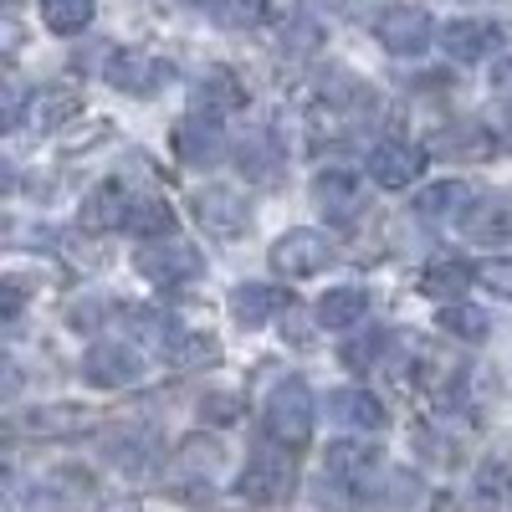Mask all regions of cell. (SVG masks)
I'll use <instances>...</instances> for the list:
<instances>
[{"instance_id":"cell-1","label":"cell","mask_w":512,"mask_h":512,"mask_svg":"<svg viewBox=\"0 0 512 512\" xmlns=\"http://www.w3.org/2000/svg\"><path fill=\"white\" fill-rule=\"evenodd\" d=\"M297 492V461L287 446H267V451H256L246 466H241V477H236V497L251 502V507H282L287 497Z\"/></svg>"},{"instance_id":"cell-2","label":"cell","mask_w":512,"mask_h":512,"mask_svg":"<svg viewBox=\"0 0 512 512\" xmlns=\"http://www.w3.org/2000/svg\"><path fill=\"white\" fill-rule=\"evenodd\" d=\"M262 425H267V436H272L277 446H287V451L308 446V441H313V395H308V384H303V379L277 384L272 400H267Z\"/></svg>"},{"instance_id":"cell-3","label":"cell","mask_w":512,"mask_h":512,"mask_svg":"<svg viewBox=\"0 0 512 512\" xmlns=\"http://www.w3.org/2000/svg\"><path fill=\"white\" fill-rule=\"evenodd\" d=\"M134 267L154 282V287H185V282H195L200 272H205V256L195 251V246H185V241H154V246H144L139 256H134Z\"/></svg>"},{"instance_id":"cell-4","label":"cell","mask_w":512,"mask_h":512,"mask_svg":"<svg viewBox=\"0 0 512 512\" xmlns=\"http://www.w3.org/2000/svg\"><path fill=\"white\" fill-rule=\"evenodd\" d=\"M328 262H333L328 236H323V231H308V226L277 236V246H272V267H277L282 277H318Z\"/></svg>"},{"instance_id":"cell-5","label":"cell","mask_w":512,"mask_h":512,"mask_svg":"<svg viewBox=\"0 0 512 512\" xmlns=\"http://www.w3.org/2000/svg\"><path fill=\"white\" fill-rule=\"evenodd\" d=\"M195 221L205 226V236L236 241V236H246V226H251V210H246V200H241L236 190L205 185V190L195 195Z\"/></svg>"},{"instance_id":"cell-6","label":"cell","mask_w":512,"mask_h":512,"mask_svg":"<svg viewBox=\"0 0 512 512\" xmlns=\"http://www.w3.org/2000/svg\"><path fill=\"white\" fill-rule=\"evenodd\" d=\"M82 379L98 384V390H123V384H139L144 379V359L139 349L118 344V338H108V344H93L88 359H82Z\"/></svg>"},{"instance_id":"cell-7","label":"cell","mask_w":512,"mask_h":512,"mask_svg":"<svg viewBox=\"0 0 512 512\" xmlns=\"http://www.w3.org/2000/svg\"><path fill=\"white\" fill-rule=\"evenodd\" d=\"M93 425H98V415L88 405H36V410L16 415V431L21 436H41V441H67V436L93 431Z\"/></svg>"},{"instance_id":"cell-8","label":"cell","mask_w":512,"mask_h":512,"mask_svg":"<svg viewBox=\"0 0 512 512\" xmlns=\"http://www.w3.org/2000/svg\"><path fill=\"white\" fill-rule=\"evenodd\" d=\"M374 36L384 41V52L415 57V52L431 47V16H425L420 6H390V11L374 21Z\"/></svg>"},{"instance_id":"cell-9","label":"cell","mask_w":512,"mask_h":512,"mask_svg":"<svg viewBox=\"0 0 512 512\" xmlns=\"http://www.w3.org/2000/svg\"><path fill=\"white\" fill-rule=\"evenodd\" d=\"M77 113H82V88L77 82H41V88L31 93V103H26V123L36 128V134L72 123Z\"/></svg>"},{"instance_id":"cell-10","label":"cell","mask_w":512,"mask_h":512,"mask_svg":"<svg viewBox=\"0 0 512 512\" xmlns=\"http://www.w3.org/2000/svg\"><path fill=\"white\" fill-rule=\"evenodd\" d=\"M420 169H425V154H420L415 144H400V139L379 144V149L369 154V175H374V185H384V190H405V185H415V180H420Z\"/></svg>"},{"instance_id":"cell-11","label":"cell","mask_w":512,"mask_h":512,"mask_svg":"<svg viewBox=\"0 0 512 512\" xmlns=\"http://www.w3.org/2000/svg\"><path fill=\"white\" fill-rule=\"evenodd\" d=\"M313 200L328 221H359L364 210V185L354 175H344V169H328V175L313 180Z\"/></svg>"},{"instance_id":"cell-12","label":"cell","mask_w":512,"mask_h":512,"mask_svg":"<svg viewBox=\"0 0 512 512\" xmlns=\"http://www.w3.org/2000/svg\"><path fill=\"white\" fill-rule=\"evenodd\" d=\"M164 77H169V67L159 57H144V52H113V62H108V82L118 93H134V98H149Z\"/></svg>"},{"instance_id":"cell-13","label":"cell","mask_w":512,"mask_h":512,"mask_svg":"<svg viewBox=\"0 0 512 512\" xmlns=\"http://www.w3.org/2000/svg\"><path fill=\"white\" fill-rule=\"evenodd\" d=\"M292 308V297L282 292V287H267V282H241L236 292H231V313H236V323H246V328H267L277 313H287Z\"/></svg>"},{"instance_id":"cell-14","label":"cell","mask_w":512,"mask_h":512,"mask_svg":"<svg viewBox=\"0 0 512 512\" xmlns=\"http://www.w3.org/2000/svg\"><path fill=\"white\" fill-rule=\"evenodd\" d=\"M441 47H446L451 62H482L502 47V31L492 21H451L441 31Z\"/></svg>"},{"instance_id":"cell-15","label":"cell","mask_w":512,"mask_h":512,"mask_svg":"<svg viewBox=\"0 0 512 512\" xmlns=\"http://www.w3.org/2000/svg\"><path fill=\"white\" fill-rule=\"evenodd\" d=\"M374 472H379V451L374 446H359V441H338L323 456V477L338 482V487H364Z\"/></svg>"},{"instance_id":"cell-16","label":"cell","mask_w":512,"mask_h":512,"mask_svg":"<svg viewBox=\"0 0 512 512\" xmlns=\"http://www.w3.org/2000/svg\"><path fill=\"white\" fill-rule=\"evenodd\" d=\"M195 108L205 113V118H226V113H241L246 108V88L236 82V72L231 67H210L200 82H195Z\"/></svg>"},{"instance_id":"cell-17","label":"cell","mask_w":512,"mask_h":512,"mask_svg":"<svg viewBox=\"0 0 512 512\" xmlns=\"http://www.w3.org/2000/svg\"><path fill=\"white\" fill-rule=\"evenodd\" d=\"M410 379H415V390H425L431 400H451V395L461 390L466 369H461L451 354H441V349H420L415 364H410Z\"/></svg>"},{"instance_id":"cell-18","label":"cell","mask_w":512,"mask_h":512,"mask_svg":"<svg viewBox=\"0 0 512 512\" xmlns=\"http://www.w3.org/2000/svg\"><path fill=\"white\" fill-rule=\"evenodd\" d=\"M123 221H128V195H123V185H118V180L93 185L88 200H82V231L108 236V231H118Z\"/></svg>"},{"instance_id":"cell-19","label":"cell","mask_w":512,"mask_h":512,"mask_svg":"<svg viewBox=\"0 0 512 512\" xmlns=\"http://www.w3.org/2000/svg\"><path fill=\"white\" fill-rule=\"evenodd\" d=\"M328 415H338L344 425H354V431H384V425H390V415H384V405L369 390H333Z\"/></svg>"},{"instance_id":"cell-20","label":"cell","mask_w":512,"mask_h":512,"mask_svg":"<svg viewBox=\"0 0 512 512\" xmlns=\"http://www.w3.org/2000/svg\"><path fill=\"white\" fill-rule=\"evenodd\" d=\"M164 359L175 369H205V364L221 359V338L200 333V328H175V338L164 344Z\"/></svg>"},{"instance_id":"cell-21","label":"cell","mask_w":512,"mask_h":512,"mask_svg":"<svg viewBox=\"0 0 512 512\" xmlns=\"http://www.w3.org/2000/svg\"><path fill=\"white\" fill-rule=\"evenodd\" d=\"M461 226L477 246H502V241H512V205L507 200H482V205L466 210Z\"/></svg>"},{"instance_id":"cell-22","label":"cell","mask_w":512,"mask_h":512,"mask_svg":"<svg viewBox=\"0 0 512 512\" xmlns=\"http://www.w3.org/2000/svg\"><path fill=\"white\" fill-rule=\"evenodd\" d=\"M175 154L185 164H216L221 154V128L210 123V118H185L175 123Z\"/></svg>"},{"instance_id":"cell-23","label":"cell","mask_w":512,"mask_h":512,"mask_svg":"<svg viewBox=\"0 0 512 512\" xmlns=\"http://www.w3.org/2000/svg\"><path fill=\"white\" fill-rule=\"evenodd\" d=\"M466 200H472V185H466V180L425 185V190L415 195V216H425V221H446V216H456V210H466Z\"/></svg>"},{"instance_id":"cell-24","label":"cell","mask_w":512,"mask_h":512,"mask_svg":"<svg viewBox=\"0 0 512 512\" xmlns=\"http://www.w3.org/2000/svg\"><path fill=\"white\" fill-rule=\"evenodd\" d=\"M369 313V292L364 287H333L318 303V323L323 328H354Z\"/></svg>"},{"instance_id":"cell-25","label":"cell","mask_w":512,"mask_h":512,"mask_svg":"<svg viewBox=\"0 0 512 512\" xmlns=\"http://www.w3.org/2000/svg\"><path fill=\"white\" fill-rule=\"evenodd\" d=\"M123 226L134 236H144V241H159V236L175 231V210H169L159 195H144V200H128V221Z\"/></svg>"},{"instance_id":"cell-26","label":"cell","mask_w":512,"mask_h":512,"mask_svg":"<svg viewBox=\"0 0 512 512\" xmlns=\"http://www.w3.org/2000/svg\"><path fill=\"white\" fill-rule=\"evenodd\" d=\"M472 277H477V272L466 267L461 256H436V262L420 272V292H425V297H461V287L472 282Z\"/></svg>"},{"instance_id":"cell-27","label":"cell","mask_w":512,"mask_h":512,"mask_svg":"<svg viewBox=\"0 0 512 512\" xmlns=\"http://www.w3.org/2000/svg\"><path fill=\"white\" fill-rule=\"evenodd\" d=\"M472 502L482 507V512H502L507 502H512V472L502 461H487L482 472H477V482H472Z\"/></svg>"},{"instance_id":"cell-28","label":"cell","mask_w":512,"mask_h":512,"mask_svg":"<svg viewBox=\"0 0 512 512\" xmlns=\"http://www.w3.org/2000/svg\"><path fill=\"white\" fill-rule=\"evenodd\" d=\"M441 328H446L451 338H461V344H482V338L492 333V318H487L482 308L456 303V297H451V308L441 313Z\"/></svg>"},{"instance_id":"cell-29","label":"cell","mask_w":512,"mask_h":512,"mask_svg":"<svg viewBox=\"0 0 512 512\" xmlns=\"http://www.w3.org/2000/svg\"><path fill=\"white\" fill-rule=\"evenodd\" d=\"M41 21H47L57 36H77L93 21V0H41Z\"/></svg>"},{"instance_id":"cell-30","label":"cell","mask_w":512,"mask_h":512,"mask_svg":"<svg viewBox=\"0 0 512 512\" xmlns=\"http://www.w3.org/2000/svg\"><path fill=\"white\" fill-rule=\"evenodd\" d=\"M210 16L231 31H251L272 16V0H210Z\"/></svg>"},{"instance_id":"cell-31","label":"cell","mask_w":512,"mask_h":512,"mask_svg":"<svg viewBox=\"0 0 512 512\" xmlns=\"http://www.w3.org/2000/svg\"><path fill=\"white\" fill-rule=\"evenodd\" d=\"M384 349H390V333L384 328H369V333H359V338H349L344 349H338V359H344V369H374L379 359H384Z\"/></svg>"},{"instance_id":"cell-32","label":"cell","mask_w":512,"mask_h":512,"mask_svg":"<svg viewBox=\"0 0 512 512\" xmlns=\"http://www.w3.org/2000/svg\"><path fill=\"white\" fill-rule=\"evenodd\" d=\"M436 149H441V154H466V159H477V154L492 149V134H487L482 123H456L451 134L436 139Z\"/></svg>"},{"instance_id":"cell-33","label":"cell","mask_w":512,"mask_h":512,"mask_svg":"<svg viewBox=\"0 0 512 512\" xmlns=\"http://www.w3.org/2000/svg\"><path fill=\"white\" fill-rule=\"evenodd\" d=\"M277 149H272V139H262V134H256L251 144H241V169H246V175L251 180H262V185H272L277 180Z\"/></svg>"},{"instance_id":"cell-34","label":"cell","mask_w":512,"mask_h":512,"mask_svg":"<svg viewBox=\"0 0 512 512\" xmlns=\"http://www.w3.org/2000/svg\"><path fill=\"white\" fill-rule=\"evenodd\" d=\"M108 461L113 466H128V472H139V466L149 461L144 456V436H113L108 441Z\"/></svg>"},{"instance_id":"cell-35","label":"cell","mask_w":512,"mask_h":512,"mask_svg":"<svg viewBox=\"0 0 512 512\" xmlns=\"http://www.w3.org/2000/svg\"><path fill=\"white\" fill-rule=\"evenodd\" d=\"M216 461H221V446H216V441H200V436H190V441L180 446V466H190V472H210Z\"/></svg>"},{"instance_id":"cell-36","label":"cell","mask_w":512,"mask_h":512,"mask_svg":"<svg viewBox=\"0 0 512 512\" xmlns=\"http://www.w3.org/2000/svg\"><path fill=\"white\" fill-rule=\"evenodd\" d=\"M200 415L210 420V425H231V420H241V395H205L200 400Z\"/></svg>"},{"instance_id":"cell-37","label":"cell","mask_w":512,"mask_h":512,"mask_svg":"<svg viewBox=\"0 0 512 512\" xmlns=\"http://www.w3.org/2000/svg\"><path fill=\"white\" fill-rule=\"evenodd\" d=\"M477 277H482L492 292H507V297H512V262H487Z\"/></svg>"},{"instance_id":"cell-38","label":"cell","mask_w":512,"mask_h":512,"mask_svg":"<svg viewBox=\"0 0 512 512\" xmlns=\"http://www.w3.org/2000/svg\"><path fill=\"white\" fill-rule=\"evenodd\" d=\"M313 36H318V31H313L308 21H297V26H292V41L282 36V47H292V52H313Z\"/></svg>"},{"instance_id":"cell-39","label":"cell","mask_w":512,"mask_h":512,"mask_svg":"<svg viewBox=\"0 0 512 512\" xmlns=\"http://www.w3.org/2000/svg\"><path fill=\"white\" fill-rule=\"evenodd\" d=\"M16 313H21V287L11 282V287H6V318H16Z\"/></svg>"}]
</instances>
